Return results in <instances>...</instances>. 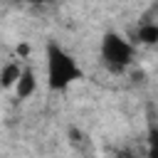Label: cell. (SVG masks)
Here are the masks:
<instances>
[{
	"mask_svg": "<svg viewBox=\"0 0 158 158\" xmlns=\"http://www.w3.org/2000/svg\"><path fill=\"white\" fill-rule=\"evenodd\" d=\"M20 74H22V69H20L15 62L5 64V67L0 69V86H15L17 79H20Z\"/></svg>",
	"mask_w": 158,
	"mask_h": 158,
	"instance_id": "5",
	"label": "cell"
},
{
	"mask_svg": "<svg viewBox=\"0 0 158 158\" xmlns=\"http://www.w3.org/2000/svg\"><path fill=\"white\" fill-rule=\"evenodd\" d=\"M17 52H20V54H27L30 49H27V44H20V47H17Z\"/></svg>",
	"mask_w": 158,
	"mask_h": 158,
	"instance_id": "7",
	"label": "cell"
},
{
	"mask_svg": "<svg viewBox=\"0 0 158 158\" xmlns=\"http://www.w3.org/2000/svg\"><path fill=\"white\" fill-rule=\"evenodd\" d=\"M148 156H151V158H158V128H156V126L151 128V138H148Z\"/></svg>",
	"mask_w": 158,
	"mask_h": 158,
	"instance_id": "6",
	"label": "cell"
},
{
	"mask_svg": "<svg viewBox=\"0 0 158 158\" xmlns=\"http://www.w3.org/2000/svg\"><path fill=\"white\" fill-rule=\"evenodd\" d=\"M101 59H104V64H106L114 74H118V72H123V69L131 64V59H133V47H131L121 35L106 32L104 40H101Z\"/></svg>",
	"mask_w": 158,
	"mask_h": 158,
	"instance_id": "2",
	"label": "cell"
},
{
	"mask_svg": "<svg viewBox=\"0 0 158 158\" xmlns=\"http://www.w3.org/2000/svg\"><path fill=\"white\" fill-rule=\"evenodd\" d=\"M37 81H35V72L32 69H22L17 84H15V91H17V99H27L32 91H35Z\"/></svg>",
	"mask_w": 158,
	"mask_h": 158,
	"instance_id": "3",
	"label": "cell"
},
{
	"mask_svg": "<svg viewBox=\"0 0 158 158\" xmlns=\"http://www.w3.org/2000/svg\"><path fill=\"white\" fill-rule=\"evenodd\" d=\"M136 40L141 44H158V22H141L136 30Z\"/></svg>",
	"mask_w": 158,
	"mask_h": 158,
	"instance_id": "4",
	"label": "cell"
},
{
	"mask_svg": "<svg viewBox=\"0 0 158 158\" xmlns=\"http://www.w3.org/2000/svg\"><path fill=\"white\" fill-rule=\"evenodd\" d=\"M81 79V69L74 62L72 54H67L59 44L49 42L47 44V84L52 91H62L69 84Z\"/></svg>",
	"mask_w": 158,
	"mask_h": 158,
	"instance_id": "1",
	"label": "cell"
}]
</instances>
